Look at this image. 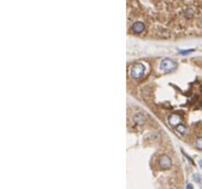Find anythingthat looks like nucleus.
Returning a JSON list of instances; mask_svg holds the SVG:
<instances>
[{
  "instance_id": "nucleus-3",
  "label": "nucleus",
  "mask_w": 202,
  "mask_h": 189,
  "mask_svg": "<svg viewBox=\"0 0 202 189\" xmlns=\"http://www.w3.org/2000/svg\"><path fill=\"white\" fill-rule=\"evenodd\" d=\"M161 71L163 72H172L177 68V63L175 61H173L170 58H166L164 60H162L160 63V66H159Z\"/></svg>"
},
{
  "instance_id": "nucleus-2",
  "label": "nucleus",
  "mask_w": 202,
  "mask_h": 189,
  "mask_svg": "<svg viewBox=\"0 0 202 189\" xmlns=\"http://www.w3.org/2000/svg\"><path fill=\"white\" fill-rule=\"evenodd\" d=\"M145 73V65L143 63H135L130 68V76L132 79H141Z\"/></svg>"
},
{
  "instance_id": "nucleus-4",
  "label": "nucleus",
  "mask_w": 202,
  "mask_h": 189,
  "mask_svg": "<svg viewBox=\"0 0 202 189\" xmlns=\"http://www.w3.org/2000/svg\"><path fill=\"white\" fill-rule=\"evenodd\" d=\"M159 165H160V167H162V169H171V167H172V165H173V163H172V160L169 158V157L162 156L160 158V160H159Z\"/></svg>"
},
{
  "instance_id": "nucleus-10",
  "label": "nucleus",
  "mask_w": 202,
  "mask_h": 189,
  "mask_svg": "<svg viewBox=\"0 0 202 189\" xmlns=\"http://www.w3.org/2000/svg\"><path fill=\"white\" fill-rule=\"evenodd\" d=\"M186 189H193V185L191 183L187 184V185H186Z\"/></svg>"
},
{
  "instance_id": "nucleus-8",
  "label": "nucleus",
  "mask_w": 202,
  "mask_h": 189,
  "mask_svg": "<svg viewBox=\"0 0 202 189\" xmlns=\"http://www.w3.org/2000/svg\"><path fill=\"white\" fill-rule=\"evenodd\" d=\"M193 179H194V181L200 183V182L202 181V176L199 174V173H194V174H193Z\"/></svg>"
},
{
  "instance_id": "nucleus-6",
  "label": "nucleus",
  "mask_w": 202,
  "mask_h": 189,
  "mask_svg": "<svg viewBox=\"0 0 202 189\" xmlns=\"http://www.w3.org/2000/svg\"><path fill=\"white\" fill-rule=\"evenodd\" d=\"M180 121H181V119H180V117L178 116V115H177V114L171 115L170 118H169V123L171 124L172 126L178 125V124L180 123Z\"/></svg>"
},
{
  "instance_id": "nucleus-9",
  "label": "nucleus",
  "mask_w": 202,
  "mask_h": 189,
  "mask_svg": "<svg viewBox=\"0 0 202 189\" xmlns=\"http://www.w3.org/2000/svg\"><path fill=\"white\" fill-rule=\"evenodd\" d=\"M196 148L199 150H202V137L197 139L196 141Z\"/></svg>"
},
{
  "instance_id": "nucleus-5",
  "label": "nucleus",
  "mask_w": 202,
  "mask_h": 189,
  "mask_svg": "<svg viewBox=\"0 0 202 189\" xmlns=\"http://www.w3.org/2000/svg\"><path fill=\"white\" fill-rule=\"evenodd\" d=\"M133 121L137 125H142L144 122H145V116L141 112H137L133 116Z\"/></svg>"
},
{
  "instance_id": "nucleus-7",
  "label": "nucleus",
  "mask_w": 202,
  "mask_h": 189,
  "mask_svg": "<svg viewBox=\"0 0 202 189\" xmlns=\"http://www.w3.org/2000/svg\"><path fill=\"white\" fill-rule=\"evenodd\" d=\"M177 131L178 133H180V134H183V133H185V131H186V128H185V126H183V125H181V124H178V125L177 126Z\"/></svg>"
},
{
  "instance_id": "nucleus-11",
  "label": "nucleus",
  "mask_w": 202,
  "mask_h": 189,
  "mask_svg": "<svg viewBox=\"0 0 202 189\" xmlns=\"http://www.w3.org/2000/svg\"><path fill=\"white\" fill-rule=\"evenodd\" d=\"M199 167H200V169H202V160L199 161Z\"/></svg>"
},
{
  "instance_id": "nucleus-1",
  "label": "nucleus",
  "mask_w": 202,
  "mask_h": 189,
  "mask_svg": "<svg viewBox=\"0 0 202 189\" xmlns=\"http://www.w3.org/2000/svg\"><path fill=\"white\" fill-rule=\"evenodd\" d=\"M129 25L141 23L145 33L171 38L202 34V0H128Z\"/></svg>"
}]
</instances>
